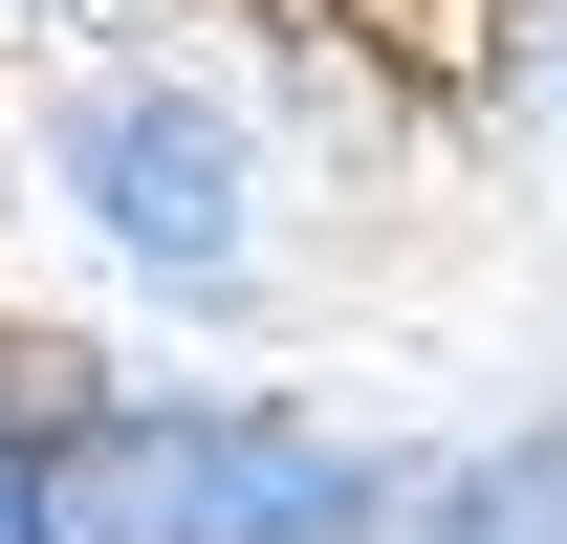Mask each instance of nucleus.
<instances>
[{
  "mask_svg": "<svg viewBox=\"0 0 567 544\" xmlns=\"http://www.w3.org/2000/svg\"><path fill=\"white\" fill-rule=\"evenodd\" d=\"M110 393L87 327H0V544H66V414Z\"/></svg>",
  "mask_w": 567,
  "mask_h": 544,
  "instance_id": "20e7f679",
  "label": "nucleus"
},
{
  "mask_svg": "<svg viewBox=\"0 0 567 544\" xmlns=\"http://www.w3.org/2000/svg\"><path fill=\"white\" fill-rule=\"evenodd\" d=\"M393 544H567V393L481 414V436H415V501Z\"/></svg>",
  "mask_w": 567,
  "mask_h": 544,
  "instance_id": "7ed1b4c3",
  "label": "nucleus"
},
{
  "mask_svg": "<svg viewBox=\"0 0 567 544\" xmlns=\"http://www.w3.org/2000/svg\"><path fill=\"white\" fill-rule=\"evenodd\" d=\"M44 218L132 283L153 327H262V283H284L262 87L197 66V44H87V66L44 87Z\"/></svg>",
  "mask_w": 567,
  "mask_h": 544,
  "instance_id": "f257e3e1",
  "label": "nucleus"
},
{
  "mask_svg": "<svg viewBox=\"0 0 567 544\" xmlns=\"http://www.w3.org/2000/svg\"><path fill=\"white\" fill-rule=\"evenodd\" d=\"M415 458L262 370H110L66 414V544H393Z\"/></svg>",
  "mask_w": 567,
  "mask_h": 544,
  "instance_id": "f03ea898",
  "label": "nucleus"
}]
</instances>
